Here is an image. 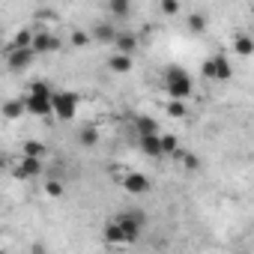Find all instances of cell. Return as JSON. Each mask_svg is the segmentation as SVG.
Listing matches in <instances>:
<instances>
[{
	"label": "cell",
	"mask_w": 254,
	"mask_h": 254,
	"mask_svg": "<svg viewBox=\"0 0 254 254\" xmlns=\"http://www.w3.org/2000/svg\"><path fill=\"white\" fill-rule=\"evenodd\" d=\"M108 69L117 72V75H126V72H132V57H126V54H111L108 57Z\"/></svg>",
	"instance_id": "15"
},
{
	"label": "cell",
	"mask_w": 254,
	"mask_h": 254,
	"mask_svg": "<svg viewBox=\"0 0 254 254\" xmlns=\"http://www.w3.org/2000/svg\"><path fill=\"white\" fill-rule=\"evenodd\" d=\"M30 254H48V248H45V245H42V242H36V245H33V251H30Z\"/></svg>",
	"instance_id": "29"
},
{
	"label": "cell",
	"mask_w": 254,
	"mask_h": 254,
	"mask_svg": "<svg viewBox=\"0 0 254 254\" xmlns=\"http://www.w3.org/2000/svg\"><path fill=\"white\" fill-rule=\"evenodd\" d=\"M189 30H191V33H203V30H206V15L191 12V15H189Z\"/></svg>",
	"instance_id": "22"
},
{
	"label": "cell",
	"mask_w": 254,
	"mask_h": 254,
	"mask_svg": "<svg viewBox=\"0 0 254 254\" xmlns=\"http://www.w3.org/2000/svg\"><path fill=\"white\" fill-rule=\"evenodd\" d=\"M75 114H78V93L57 90V96H54V117L57 120H75Z\"/></svg>",
	"instance_id": "4"
},
{
	"label": "cell",
	"mask_w": 254,
	"mask_h": 254,
	"mask_svg": "<svg viewBox=\"0 0 254 254\" xmlns=\"http://www.w3.org/2000/svg\"><path fill=\"white\" fill-rule=\"evenodd\" d=\"M162 147H165V153H180V138L177 135H162Z\"/></svg>",
	"instance_id": "25"
},
{
	"label": "cell",
	"mask_w": 254,
	"mask_h": 254,
	"mask_svg": "<svg viewBox=\"0 0 254 254\" xmlns=\"http://www.w3.org/2000/svg\"><path fill=\"white\" fill-rule=\"evenodd\" d=\"M200 72H203V78H209V81H230V78H233V66H230V60H227L224 54L206 57L203 66H200Z\"/></svg>",
	"instance_id": "3"
},
{
	"label": "cell",
	"mask_w": 254,
	"mask_h": 254,
	"mask_svg": "<svg viewBox=\"0 0 254 254\" xmlns=\"http://www.w3.org/2000/svg\"><path fill=\"white\" fill-rule=\"evenodd\" d=\"M33 51L36 54H51V51H60V39L48 30H36V39H33Z\"/></svg>",
	"instance_id": "8"
},
{
	"label": "cell",
	"mask_w": 254,
	"mask_h": 254,
	"mask_svg": "<svg viewBox=\"0 0 254 254\" xmlns=\"http://www.w3.org/2000/svg\"><path fill=\"white\" fill-rule=\"evenodd\" d=\"M114 221L123 227V233H126V245L138 242L141 233H144V227H147V215H144V209H123V212L114 215Z\"/></svg>",
	"instance_id": "2"
},
{
	"label": "cell",
	"mask_w": 254,
	"mask_h": 254,
	"mask_svg": "<svg viewBox=\"0 0 254 254\" xmlns=\"http://www.w3.org/2000/svg\"><path fill=\"white\" fill-rule=\"evenodd\" d=\"M90 36H93L96 42H102V45H114L117 36H120V30H117L114 24H96V27L90 30Z\"/></svg>",
	"instance_id": "12"
},
{
	"label": "cell",
	"mask_w": 254,
	"mask_h": 254,
	"mask_svg": "<svg viewBox=\"0 0 254 254\" xmlns=\"http://www.w3.org/2000/svg\"><path fill=\"white\" fill-rule=\"evenodd\" d=\"M24 108L27 114L33 117H54V99H45V96H33V93H24Z\"/></svg>",
	"instance_id": "7"
},
{
	"label": "cell",
	"mask_w": 254,
	"mask_h": 254,
	"mask_svg": "<svg viewBox=\"0 0 254 254\" xmlns=\"http://www.w3.org/2000/svg\"><path fill=\"white\" fill-rule=\"evenodd\" d=\"M45 191H48V197H60L63 194V183L60 180H48L45 183Z\"/></svg>",
	"instance_id": "27"
},
{
	"label": "cell",
	"mask_w": 254,
	"mask_h": 254,
	"mask_svg": "<svg viewBox=\"0 0 254 254\" xmlns=\"http://www.w3.org/2000/svg\"><path fill=\"white\" fill-rule=\"evenodd\" d=\"M165 15H177L180 12V3H177V0H162V6H159Z\"/></svg>",
	"instance_id": "28"
},
{
	"label": "cell",
	"mask_w": 254,
	"mask_h": 254,
	"mask_svg": "<svg viewBox=\"0 0 254 254\" xmlns=\"http://www.w3.org/2000/svg\"><path fill=\"white\" fill-rule=\"evenodd\" d=\"M102 239H105L108 245H126V233H123V227H120L114 218L102 227Z\"/></svg>",
	"instance_id": "13"
},
{
	"label": "cell",
	"mask_w": 254,
	"mask_h": 254,
	"mask_svg": "<svg viewBox=\"0 0 254 254\" xmlns=\"http://www.w3.org/2000/svg\"><path fill=\"white\" fill-rule=\"evenodd\" d=\"M120 186H123V191H129V194H147L153 189L150 177L147 174H138V171H126L123 180H120Z\"/></svg>",
	"instance_id": "6"
},
{
	"label": "cell",
	"mask_w": 254,
	"mask_h": 254,
	"mask_svg": "<svg viewBox=\"0 0 254 254\" xmlns=\"http://www.w3.org/2000/svg\"><path fill=\"white\" fill-rule=\"evenodd\" d=\"M180 159H183V168L186 171H200V159L194 156V153H177Z\"/></svg>",
	"instance_id": "23"
},
{
	"label": "cell",
	"mask_w": 254,
	"mask_h": 254,
	"mask_svg": "<svg viewBox=\"0 0 254 254\" xmlns=\"http://www.w3.org/2000/svg\"><path fill=\"white\" fill-rule=\"evenodd\" d=\"M114 51L132 57V54L138 51V36H135L132 30H120V36H117V42H114Z\"/></svg>",
	"instance_id": "9"
},
{
	"label": "cell",
	"mask_w": 254,
	"mask_h": 254,
	"mask_svg": "<svg viewBox=\"0 0 254 254\" xmlns=\"http://www.w3.org/2000/svg\"><path fill=\"white\" fill-rule=\"evenodd\" d=\"M42 174V159H27V156H21V162H18V168H15V177L18 180H33V177H39Z\"/></svg>",
	"instance_id": "10"
},
{
	"label": "cell",
	"mask_w": 254,
	"mask_h": 254,
	"mask_svg": "<svg viewBox=\"0 0 254 254\" xmlns=\"http://www.w3.org/2000/svg\"><path fill=\"white\" fill-rule=\"evenodd\" d=\"M33 39H36V33L24 27V30H18V33H15V39H12L9 45H12V48H33Z\"/></svg>",
	"instance_id": "20"
},
{
	"label": "cell",
	"mask_w": 254,
	"mask_h": 254,
	"mask_svg": "<svg viewBox=\"0 0 254 254\" xmlns=\"http://www.w3.org/2000/svg\"><path fill=\"white\" fill-rule=\"evenodd\" d=\"M45 153H48V147L42 141H24V147H21V156H27V159H45Z\"/></svg>",
	"instance_id": "18"
},
{
	"label": "cell",
	"mask_w": 254,
	"mask_h": 254,
	"mask_svg": "<svg viewBox=\"0 0 254 254\" xmlns=\"http://www.w3.org/2000/svg\"><path fill=\"white\" fill-rule=\"evenodd\" d=\"M33 57H36L33 48H12V45H6V69H9V72H24V69H30Z\"/></svg>",
	"instance_id": "5"
},
{
	"label": "cell",
	"mask_w": 254,
	"mask_h": 254,
	"mask_svg": "<svg viewBox=\"0 0 254 254\" xmlns=\"http://www.w3.org/2000/svg\"><path fill=\"white\" fill-rule=\"evenodd\" d=\"M251 12H254V6H251Z\"/></svg>",
	"instance_id": "30"
},
{
	"label": "cell",
	"mask_w": 254,
	"mask_h": 254,
	"mask_svg": "<svg viewBox=\"0 0 254 254\" xmlns=\"http://www.w3.org/2000/svg\"><path fill=\"white\" fill-rule=\"evenodd\" d=\"M162 81H165L168 102H189L194 96V81H191V75L183 66H168Z\"/></svg>",
	"instance_id": "1"
},
{
	"label": "cell",
	"mask_w": 254,
	"mask_h": 254,
	"mask_svg": "<svg viewBox=\"0 0 254 254\" xmlns=\"http://www.w3.org/2000/svg\"><path fill=\"white\" fill-rule=\"evenodd\" d=\"M168 114H171V117H177V120H180V117H186V114H189V111H186V102H168Z\"/></svg>",
	"instance_id": "26"
},
{
	"label": "cell",
	"mask_w": 254,
	"mask_h": 254,
	"mask_svg": "<svg viewBox=\"0 0 254 254\" xmlns=\"http://www.w3.org/2000/svg\"><path fill=\"white\" fill-rule=\"evenodd\" d=\"M24 111H27V108H24V99H9V102H3V117H6V120H18Z\"/></svg>",
	"instance_id": "19"
},
{
	"label": "cell",
	"mask_w": 254,
	"mask_h": 254,
	"mask_svg": "<svg viewBox=\"0 0 254 254\" xmlns=\"http://www.w3.org/2000/svg\"><path fill=\"white\" fill-rule=\"evenodd\" d=\"M135 129H138V138H147V135H159V123L153 117H138L135 120Z\"/></svg>",
	"instance_id": "16"
},
{
	"label": "cell",
	"mask_w": 254,
	"mask_h": 254,
	"mask_svg": "<svg viewBox=\"0 0 254 254\" xmlns=\"http://www.w3.org/2000/svg\"><path fill=\"white\" fill-rule=\"evenodd\" d=\"M108 12H111L114 18H126V15L132 12V6L126 3V0H111V3H108Z\"/></svg>",
	"instance_id": "21"
},
{
	"label": "cell",
	"mask_w": 254,
	"mask_h": 254,
	"mask_svg": "<svg viewBox=\"0 0 254 254\" xmlns=\"http://www.w3.org/2000/svg\"><path fill=\"white\" fill-rule=\"evenodd\" d=\"M233 51H236L239 57H251V54H254V36L236 33V36H233Z\"/></svg>",
	"instance_id": "14"
},
{
	"label": "cell",
	"mask_w": 254,
	"mask_h": 254,
	"mask_svg": "<svg viewBox=\"0 0 254 254\" xmlns=\"http://www.w3.org/2000/svg\"><path fill=\"white\" fill-rule=\"evenodd\" d=\"M138 147H141V153H144V156H150V159H159V156H165L162 135H147V138H138Z\"/></svg>",
	"instance_id": "11"
},
{
	"label": "cell",
	"mask_w": 254,
	"mask_h": 254,
	"mask_svg": "<svg viewBox=\"0 0 254 254\" xmlns=\"http://www.w3.org/2000/svg\"><path fill=\"white\" fill-rule=\"evenodd\" d=\"M90 39H93L90 33H84V30H75V33H72V48H87V45H90Z\"/></svg>",
	"instance_id": "24"
},
{
	"label": "cell",
	"mask_w": 254,
	"mask_h": 254,
	"mask_svg": "<svg viewBox=\"0 0 254 254\" xmlns=\"http://www.w3.org/2000/svg\"><path fill=\"white\" fill-rule=\"evenodd\" d=\"M78 144H81V147H87V150L99 144V129H96L93 123H90V126H84V129L78 132Z\"/></svg>",
	"instance_id": "17"
}]
</instances>
